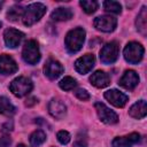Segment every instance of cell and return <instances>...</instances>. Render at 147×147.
<instances>
[{
  "label": "cell",
  "instance_id": "cell-17",
  "mask_svg": "<svg viewBox=\"0 0 147 147\" xmlns=\"http://www.w3.org/2000/svg\"><path fill=\"white\" fill-rule=\"evenodd\" d=\"M90 82L92 85H94L98 88H103L106 86L109 85L110 83V77L108 76V74H106L105 71L98 70L94 74H92V76L90 77Z\"/></svg>",
  "mask_w": 147,
  "mask_h": 147
},
{
  "label": "cell",
  "instance_id": "cell-7",
  "mask_svg": "<svg viewBox=\"0 0 147 147\" xmlns=\"http://www.w3.org/2000/svg\"><path fill=\"white\" fill-rule=\"evenodd\" d=\"M95 110L98 113V116L100 118L101 122L106 123V124H115L118 122V116L115 111H113L110 108H108L105 103L101 102H96L94 105Z\"/></svg>",
  "mask_w": 147,
  "mask_h": 147
},
{
  "label": "cell",
  "instance_id": "cell-6",
  "mask_svg": "<svg viewBox=\"0 0 147 147\" xmlns=\"http://www.w3.org/2000/svg\"><path fill=\"white\" fill-rule=\"evenodd\" d=\"M119 46L116 41H110L106 44L100 51V60L105 64H111L118 59Z\"/></svg>",
  "mask_w": 147,
  "mask_h": 147
},
{
  "label": "cell",
  "instance_id": "cell-2",
  "mask_svg": "<svg viewBox=\"0 0 147 147\" xmlns=\"http://www.w3.org/2000/svg\"><path fill=\"white\" fill-rule=\"evenodd\" d=\"M46 13V6L40 2H34L29 5L22 15L23 24L26 26H31L34 23H37Z\"/></svg>",
  "mask_w": 147,
  "mask_h": 147
},
{
  "label": "cell",
  "instance_id": "cell-22",
  "mask_svg": "<svg viewBox=\"0 0 147 147\" xmlns=\"http://www.w3.org/2000/svg\"><path fill=\"white\" fill-rule=\"evenodd\" d=\"M45 140H46V133L41 130H36L30 136V144L33 147L40 146L42 142H45Z\"/></svg>",
  "mask_w": 147,
  "mask_h": 147
},
{
  "label": "cell",
  "instance_id": "cell-25",
  "mask_svg": "<svg viewBox=\"0 0 147 147\" xmlns=\"http://www.w3.org/2000/svg\"><path fill=\"white\" fill-rule=\"evenodd\" d=\"M23 11H24V9H23L21 6H13V7L8 10V13H7V17H8L9 21L15 22V21H17L18 18L22 17Z\"/></svg>",
  "mask_w": 147,
  "mask_h": 147
},
{
  "label": "cell",
  "instance_id": "cell-1",
  "mask_svg": "<svg viewBox=\"0 0 147 147\" xmlns=\"http://www.w3.org/2000/svg\"><path fill=\"white\" fill-rule=\"evenodd\" d=\"M85 34L86 33L83 28H76L67 33L64 44H65L67 51L70 54H75L82 49L83 44L85 41Z\"/></svg>",
  "mask_w": 147,
  "mask_h": 147
},
{
  "label": "cell",
  "instance_id": "cell-5",
  "mask_svg": "<svg viewBox=\"0 0 147 147\" xmlns=\"http://www.w3.org/2000/svg\"><path fill=\"white\" fill-rule=\"evenodd\" d=\"M22 57L23 60L29 64H36L40 60V51L38 42L36 40H28L22 51Z\"/></svg>",
  "mask_w": 147,
  "mask_h": 147
},
{
  "label": "cell",
  "instance_id": "cell-24",
  "mask_svg": "<svg viewBox=\"0 0 147 147\" xmlns=\"http://www.w3.org/2000/svg\"><path fill=\"white\" fill-rule=\"evenodd\" d=\"M79 5L82 6V8L84 9L86 14H93L98 9V6H99V3L94 0H82Z\"/></svg>",
  "mask_w": 147,
  "mask_h": 147
},
{
  "label": "cell",
  "instance_id": "cell-26",
  "mask_svg": "<svg viewBox=\"0 0 147 147\" xmlns=\"http://www.w3.org/2000/svg\"><path fill=\"white\" fill-rule=\"evenodd\" d=\"M76 85H77L76 79H74V78L70 77V76H67V77L62 78V79L60 80V83H59V86H60L63 91H70V90H72L74 87H76Z\"/></svg>",
  "mask_w": 147,
  "mask_h": 147
},
{
  "label": "cell",
  "instance_id": "cell-16",
  "mask_svg": "<svg viewBox=\"0 0 147 147\" xmlns=\"http://www.w3.org/2000/svg\"><path fill=\"white\" fill-rule=\"evenodd\" d=\"M140 140L139 133H130L124 137H117L113 140V147H131L132 145L137 144Z\"/></svg>",
  "mask_w": 147,
  "mask_h": 147
},
{
  "label": "cell",
  "instance_id": "cell-12",
  "mask_svg": "<svg viewBox=\"0 0 147 147\" xmlns=\"http://www.w3.org/2000/svg\"><path fill=\"white\" fill-rule=\"evenodd\" d=\"M63 65L53 59H49L45 67H44V74L46 77H48L49 79H56L59 76H61V74L63 72Z\"/></svg>",
  "mask_w": 147,
  "mask_h": 147
},
{
  "label": "cell",
  "instance_id": "cell-9",
  "mask_svg": "<svg viewBox=\"0 0 147 147\" xmlns=\"http://www.w3.org/2000/svg\"><path fill=\"white\" fill-rule=\"evenodd\" d=\"M94 63H95L94 55L93 54H85V55H83V56H80L79 59L76 60L75 68L79 74L85 75V74H87L88 71L92 70V68L94 67Z\"/></svg>",
  "mask_w": 147,
  "mask_h": 147
},
{
  "label": "cell",
  "instance_id": "cell-15",
  "mask_svg": "<svg viewBox=\"0 0 147 147\" xmlns=\"http://www.w3.org/2000/svg\"><path fill=\"white\" fill-rule=\"evenodd\" d=\"M48 111L54 118L61 119L64 117V115L67 113V107L59 99H52L48 103Z\"/></svg>",
  "mask_w": 147,
  "mask_h": 147
},
{
  "label": "cell",
  "instance_id": "cell-29",
  "mask_svg": "<svg viewBox=\"0 0 147 147\" xmlns=\"http://www.w3.org/2000/svg\"><path fill=\"white\" fill-rule=\"evenodd\" d=\"M87 146V141H86V138L83 137L82 134H78L75 142H74V147H86Z\"/></svg>",
  "mask_w": 147,
  "mask_h": 147
},
{
  "label": "cell",
  "instance_id": "cell-21",
  "mask_svg": "<svg viewBox=\"0 0 147 147\" xmlns=\"http://www.w3.org/2000/svg\"><path fill=\"white\" fill-rule=\"evenodd\" d=\"M16 113L15 106L6 96H0V114L5 116H13Z\"/></svg>",
  "mask_w": 147,
  "mask_h": 147
},
{
  "label": "cell",
  "instance_id": "cell-23",
  "mask_svg": "<svg viewBox=\"0 0 147 147\" xmlns=\"http://www.w3.org/2000/svg\"><path fill=\"white\" fill-rule=\"evenodd\" d=\"M103 8H105V10L106 11H108V13H113V14H121V11H122V6H121V3L119 2H117V1H105L103 2Z\"/></svg>",
  "mask_w": 147,
  "mask_h": 147
},
{
  "label": "cell",
  "instance_id": "cell-27",
  "mask_svg": "<svg viewBox=\"0 0 147 147\" xmlns=\"http://www.w3.org/2000/svg\"><path fill=\"white\" fill-rule=\"evenodd\" d=\"M56 137H57L59 142H60V144H62V145H67V144L70 141V134H69V132H68V131L61 130V131H59V132H57Z\"/></svg>",
  "mask_w": 147,
  "mask_h": 147
},
{
  "label": "cell",
  "instance_id": "cell-13",
  "mask_svg": "<svg viewBox=\"0 0 147 147\" xmlns=\"http://www.w3.org/2000/svg\"><path fill=\"white\" fill-rule=\"evenodd\" d=\"M138 83H139V76L137 75V72L133 70H126L121 77L118 84L125 90L132 91L138 85Z\"/></svg>",
  "mask_w": 147,
  "mask_h": 147
},
{
  "label": "cell",
  "instance_id": "cell-31",
  "mask_svg": "<svg viewBox=\"0 0 147 147\" xmlns=\"http://www.w3.org/2000/svg\"><path fill=\"white\" fill-rule=\"evenodd\" d=\"M36 99L34 98H31V99H29V100H26V102H25V105L26 106H32V105H34L36 103V101H34Z\"/></svg>",
  "mask_w": 147,
  "mask_h": 147
},
{
  "label": "cell",
  "instance_id": "cell-19",
  "mask_svg": "<svg viewBox=\"0 0 147 147\" xmlns=\"http://www.w3.org/2000/svg\"><path fill=\"white\" fill-rule=\"evenodd\" d=\"M72 11L70 8H64V7H59L55 10L52 11L51 18L53 21H68L72 17Z\"/></svg>",
  "mask_w": 147,
  "mask_h": 147
},
{
  "label": "cell",
  "instance_id": "cell-30",
  "mask_svg": "<svg viewBox=\"0 0 147 147\" xmlns=\"http://www.w3.org/2000/svg\"><path fill=\"white\" fill-rule=\"evenodd\" d=\"M11 140L7 134H1L0 136V147H10Z\"/></svg>",
  "mask_w": 147,
  "mask_h": 147
},
{
  "label": "cell",
  "instance_id": "cell-28",
  "mask_svg": "<svg viewBox=\"0 0 147 147\" xmlns=\"http://www.w3.org/2000/svg\"><path fill=\"white\" fill-rule=\"evenodd\" d=\"M75 95H76L79 100H82V101H86V100L90 99L88 92H87L86 90H84V88H78V90H76V91H75Z\"/></svg>",
  "mask_w": 147,
  "mask_h": 147
},
{
  "label": "cell",
  "instance_id": "cell-20",
  "mask_svg": "<svg viewBox=\"0 0 147 147\" xmlns=\"http://www.w3.org/2000/svg\"><path fill=\"white\" fill-rule=\"evenodd\" d=\"M136 25H137L138 31H139L141 34L145 36L146 32H147V9H146L145 6L141 8V10L139 11V14H138V16H137Z\"/></svg>",
  "mask_w": 147,
  "mask_h": 147
},
{
  "label": "cell",
  "instance_id": "cell-33",
  "mask_svg": "<svg viewBox=\"0 0 147 147\" xmlns=\"http://www.w3.org/2000/svg\"><path fill=\"white\" fill-rule=\"evenodd\" d=\"M2 5H3V2H2V1H0V10H1V7H2Z\"/></svg>",
  "mask_w": 147,
  "mask_h": 147
},
{
  "label": "cell",
  "instance_id": "cell-10",
  "mask_svg": "<svg viewBox=\"0 0 147 147\" xmlns=\"http://www.w3.org/2000/svg\"><path fill=\"white\" fill-rule=\"evenodd\" d=\"M105 98H106L111 105H114L115 107H118V108L124 107V106L126 105L127 100H129V98H127L126 94H124V93H122L121 91L115 90V88L108 90L107 92H105Z\"/></svg>",
  "mask_w": 147,
  "mask_h": 147
},
{
  "label": "cell",
  "instance_id": "cell-32",
  "mask_svg": "<svg viewBox=\"0 0 147 147\" xmlns=\"http://www.w3.org/2000/svg\"><path fill=\"white\" fill-rule=\"evenodd\" d=\"M17 147H26V146H25V145H23V144H20Z\"/></svg>",
  "mask_w": 147,
  "mask_h": 147
},
{
  "label": "cell",
  "instance_id": "cell-18",
  "mask_svg": "<svg viewBox=\"0 0 147 147\" xmlns=\"http://www.w3.org/2000/svg\"><path fill=\"white\" fill-rule=\"evenodd\" d=\"M129 114L131 117L133 118H137V119H140V118H144L147 114V105H146V101L145 100H139L138 102H136L129 110Z\"/></svg>",
  "mask_w": 147,
  "mask_h": 147
},
{
  "label": "cell",
  "instance_id": "cell-14",
  "mask_svg": "<svg viewBox=\"0 0 147 147\" xmlns=\"http://www.w3.org/2000/svg\"><path fill=\"white\" fill-rule=\"evenodd\" d=\"M18 67L14 59L7 54L0 55V74L1 75H11L17 71Z\"/></svg>",
  "mask_w": 147,
  "mask_h": 147
},
{
  "label": "cell",
  "instance_id": "cell-3",
  "mask_svg": "<svg viewBox=\"0 0 147 147\" xmlns=\"http://www.w3.org/2000/svg\"><path fill=\"white\" fill-rule=\"evenodd\" d=\"M32 87H33V84H32L31 79L28 78V77H24V76H20V77H17V78H15V79L9 84V90H10V92H11L14 95L18 96V98L29 94V93L31 92Z\"/></svg>",
  "mask_w": 147,
  "mask_h": 147
},
{
  "label": "cell",
  "instance_id": "cell-4",
  "mask_svg": "<svg viewBox=\"0 0 147 147\" xmlns=\"http://www.w3.org/2000/svg\"><path fill=\"white\" fill-rule=\"evenodd\" d=\"M144 52H145V49L141 44H139L137 41H131L124 47L123 55H124V59L129 63L137 64L142 60Z\"/></svg>",
  "mask_w": 147,
  "mask_h": 147
},
{
  "label": "cell",
  "instance_id": "cell-34",
  "mask_svg": "<svg viewBox=\"0 0 147 147\" xmlns=\"http://www.w3.org/2000/svg\"><path fill=\"white\" fill-rule=\"evenodd\" d=\"M1 25H2V24H1V22H0V28H1Z\"/></svg>",
  "mask_w": 147,
  "mask_h": 147
},
{
  "label": "cell",
  "instance_id": "cell-8",
  "mask_svg": "<svg viewBox=\"0 0 147 147\" xmlns=\"http://www.w3.org/2000/svg\"><path fill=\"white\" fill-rule=\"evenodd\" d=\"M94 26L96 30L102 31V32H111L115 30L116 25H117V20L113 16H108V15H103V16H99L94 20L93 22Z\"/></svg>",
  "mask_w": 147,
  "mask_h": 147
},
{
  "label": "cell",
  "instance_id": "cell-11",
  "mask_svg": "<svg viewBox=\"0 0 147 147\" xmlns=\"http://www.w3.org/2000/svg\"><path fill=\"white\" fill-rule=\"evenodd\" d=\"M24 38V33L16 30V29H7L3 33V39H5V42L7 45V47L9 48H15L17 47L21 41L23 40Z\"/></svg>",
  "mask_w": 147,
  "mask_h": 147
}]
</instances>
